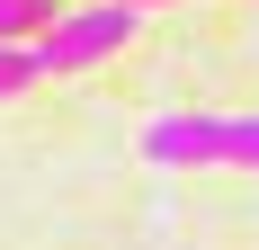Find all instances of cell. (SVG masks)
I'll list each match as a JSON object with an SVG mask.
<instances>
[{"mask_svg": "<svg viewBox=\"0 0 259 250\" xmlns=\"http://www.w3.org/2000/svg\"><path fill=\"white\" fill-rule=\"evenodd\" d=\"M116 9H161V0H116Z\"/></svg>", "mask_w": 259, "mask_h": 250, "instance_id": "cell-5", "label": "cell"}, {"mask_svg": "<svg viewBox=\"0 0 259 250\" xmlns=\"http://www.w3.org/2000/svg\"><path fill=\"white\" fill-rule=\"evenodd\" d=\"M116 45H134V9L99 0V9H72V18H54L45 36H36V72H90V63H107Z\"/></svg>", "mask_w": 259, "mask_h": 250, "instance_id": "cell-2", "label": "cell"}, {"mask_svg": "<svg viewBox=\"0 0 259 250\" xmlns=\"http://www.w3.org/2000/svg\"><path fill=\"white\" fill-rule=\"evenodd\" d=\"M143 161L152 170H259V116H214V107L152 116L143 125Z\"/></svg>", "mask_w": 259, "mask_h": 250, "instance_id": "cell-1", "label": "cell"}, {"mask_svg": "<svg viewBox=\"0 0 259 250\" xmlns=\"http://www.w3.org/2000/svg\"><path fill=\"white\" fill-rule=\"evenodd\" d=\"M54 18H63L54 0H0V45H27V36H45Z\"/></svg>", "mask_w": 259, "mask_h": 250, "instance_id": "cell-3", "label": "cell"}, {"mask_svg": "<svg viewBox=\"0 0 259 250\" xmlns=\"http://www.w3.org/2000/svg\"><path fill=\"white\" fill-rule=\"evenodd\" d=\"M27 80H45L36 72V45H0V99H18Z\"/></svg>", "mask_w": 259, "mask_h": 250, "instance_id": "cell-4", "label": "cell"}]
</instances>
